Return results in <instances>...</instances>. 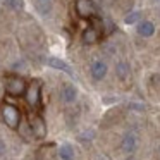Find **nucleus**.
Segmentation results:
<instances>
[{"label":"nucleus","mask_w":160,"mask_h":160,"mask_svg":"<svg viewBox=\"0 0 160 160\" xmlns=\"http://www.w3.org/2000/svg\"><path fill=\"white\" fill-rule=\"evenodd\" d=\"M0 117L5 122V126H9L11 129H19V126H21V112L18 107L11 103H4L0 107Z\"/></svg>","instance_id":"obj_1"},{"label":"nucleus","mask_w":160,"mask_h":160,"mask_svg":"<svg viewBox=\"0 0 160 160\" xmlns=\"http://www.w3.org/2000/svg\"><path fill=\"white\" fill-rule=\"evenodd\" d=\"M26 83L22 78L19 76H9L5 78V91H7L9 95H12V97H19V95L26 93Z\"/></svg>","instance_id":"obj_2"},{"label":"nucleus","mask_w":160,"mask_h":160,"mask_svg":"<svg viewBox=\"0 0 160 160\" xmlns=\"http://www.w3.org/2000/svg\"><path fill=\"white\" fill-rule=\"evenodd\" d=\"M26 102L31 105L33 108L40 107V100H42V83L38 79L31 81L28 88H26Z\"/></svg>","instance_id":"obj_3"},{"label":"nucleus","mask_w":160,"mask_h":160,"mask_svg":"<svg viewBox=\"0 0 160 160\" xmlns=\"http://www.w3.org/2000/svg\"><path fill=\"white\" fill-rule=\"evenodd\" d=\"M29 129H31V134L38 139H43L47 136V124L43 121V117L38 114L29 115Z\"/></svg>","instance_id":"obj_4"},{"label":"nucleus","mask_w":160,"mask_h":160,"mask_svg":"<svg viewBox=\"0 0 160 160\" xmlns=\"http://www.w3.org/2000/svg\"><path fill=\"white\" fill-rule=\"evenodd\" d=\"M76 14L81 19H90L97 16V5L91 2V0H76Z\"/></svg>","instance_id":"obj_5"},{"label":"nucleus","mask_w":160,"mask_h":160,"mask_svg":"<svg viewBox=\"0 0 160 160\" xmlns=\"http://www.w3.org/2000/svg\"><path fill=\"white\" fill-rule=\"evenodd\" d=\"M136 146H138V136L134 132H126L121 141V150L126 153H132L136 150Z\"/></svg>","instance_id":"obj_6"},{"label":"nucleus","mask_w":160,"mask_h":160,"mask_svg":"<svg viewBox=\"0 0 160 160\" xmlns=\"http://www.w3.org/2000/svg\"><path fill=\"white\" fill-rule=\"evenodd\" d=\"M105 74H107V64L102 62V60H95V62L91 64V78L100 81L105 78Z\"/></svg>","instance_id":"obj_7"},{"label":"nucleus","mask_w":160,"mask_h":160,"mask_svg":"<svg viewBox=\"0 0 160 160\" xmlns=\"http://www.w3.org/2000/svg\"><path fill=\"white\" fill-rule=\"evenodd\" d=\"M136 31H138L139 36L148 38V36H152L153 33H155V26H153V22H150V21H141V22H138Z\"/></svg>","instance_id":"obj_8"},{"label":"nucleus","mask_w":160,"mask_h":160,"mask_svg":"<svg viewBox=\"0 0 160 160\" xmlns=\"http://www.w3.org/2000/svg\"><path fill=\"white\" fill-rule=\"evenodd\" d=\"M60 97H62V100L66 102V103H72L78 97V90L72 84H66V86L62 88V91H60Z\"/></svg>","instance_id":"obj_9"},{"label":"nucleus","mask_w":160,"mask_h":160,"mask_svg":"<svg viewBox=\"0 0 160 160\" xmlns=\"http://www.w3.org/2000/svg\"><path fill=\"white\" fill-rule=\"evenodd\" d=\"M83 42L86 43V45L97 43V42H98V31H97V28L90 26V28L84 29V31H83Z\"/></svg>","instance_id":"obj_10"},{"label":"nucleus","mask_w":160,"mask_h":160,"mask_svg":"<svg viewBox=\"0 0 160 160\" xmlns=\"http://www.w3.org/2000/svg\"><path fill=\"white\" fill-rule=\"evenodd\" d=\"M47 64H48L50 67H53V69H57V71H64V72H67V74H72L71 67L67 66L64 60H60V59H55V57H52V59L47 60Z\"/></svg>","instance_id":"obj_11"},{"label":"nucleus","mask_w":160,"mask_h":160,"mask_svg":"<svg viewBox=\"0 0 160 160\" xmlns=\"http://www.w3.org/2000/svg\"><path fill=\"white\" fill-rule=\"evenodd\" d=\"M59 157L60 160H74V148L69 143H64L59 148Z\"/></svg>","instance_id":"obj_12"},{"label":"nucleus","mask_w":160,"mask_h":160,"mask_svg":"<svg viewBox=\"0 0 160 160\" xmlns=\"http://www.w3.org/2000/svg\"><path fill=\"white\" fill-rule=\"evenodd\" d=\"M35 5H36V11L43 16H47L52 11V2H50V0H36Z\"/></svg>","instance_id":"obj_13"},{"label":"nucleus","mask_w":160,"mask_h":160,"mask_svg":"<svg viewBox=\"0 0 160 160\" xmlns=\"http://www.w3.org/2000/svg\"><path fill=\"white\" fill-rule=\"evenodd\" d=\"M115 71H117V76L121 78V79H126V78L129 76V66L126 62H119Z\"/></svg>","instance_id":"obj_14"},{"label":"nucleus","mask_w":160,"mask_h":160,"mask_svg":"<svg viewBox=\"0 0 160 160\" xmlns=\"http://www.w3.org/2000/svg\"><path fill=\"white\" fill-rule=\"evenodd\" d=\"M139 18H141V12H131L129 16H126V24H134V22L139 21Z\"/></svg>","instance_id":"obj_15"},{"label":"nucleus","mask_w":160,"mask_h":160,"mask_svg":"<svg viewBox=\"0 0 160 160\" xmlns=\"http://www.w3.org/2000/svg\"><path fill=\"white\" fill-rule=\"evenodd\" d=\"M5 150H7V146H5V141H4V139H0V157L5 153Z\"/></svg>","instance_id":"obj_16"},{"label":"nucleus","mask_w":160,"mask_h":160,"mask_svg":"<svg viewBox=\"0 0 160 160\" xmlns=\"http://www.w3.org/2000/svg\"><path fill=\"white\" fill-rule=\"evenodd\" d=\"M98 160H108V158H107V157H102V158H98Z\"/></svg>","instance_id":"obj_17"},{"label":"nucleus","mask_w":160,"mask_h":160,"mask_svg":"<svg viewBox=\"0 0 160 160\" xmlns=\"http://www.w3.org/2000/svg\"><path fill=\"white\" fill-rule=\"evenodd\" d=\"M128 160H134V158H132V157H129V158H128Z\"/></svg>","instance_id":"obj_18"}]
</instances>
